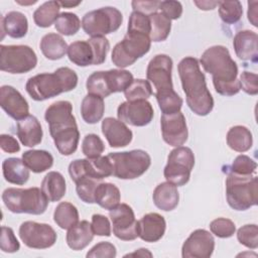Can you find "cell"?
<instances>
[{
  "mask_svg": "<svg viewBox=\"0 0 258 258\" xmlns=\"http://www.w3.org/2000/svg\"><path fill=\"white\" fill-rule=\"evenodd\" d=\"M200 61L204 70L212 75L218 94L230 97L240 92V81L237 78L238 66L226 46L214 45L207 48Z\"/></svg>",
  "mask_w": 258,
  "mask_h": 258,
  "instance_id": "1",
  "label": "cell"
},
{
  "mask_svg": "<svg viewBox=\"0 0 258 258\" xmlns=\"http://www.w3.org/2000/svg\"><path fill=\"white\" fill-rule=\"evenodd\" d=\"M44 118L49 126V133L58 152L69 156L76 152L80 132L73 115V105L69 101H56L45 110Z\"/></svg>",
  "mask_w": 258,
  "mask_h": 258,
  "instance_id": "2",
  "label": "cell"
},
{
  "mask_svg": "<svg viewBox=\"0 0 258 258\" xmlns=\"http://www.w3.org/2000/svg\"><path fill=\"white\" fill-rule=\"evenodd\" d=\"M177 71L188 108L199 116H207L214 108V99L207 87L199 60L192 56L183 57L177 66Z\"/></svg>",
  "mask_w": 258,
  "mask_h": 258,
  "instance_id": "3",
  "label": "cell"
},
{
  "mask_svg": "<svg viewBox=\"0 0 258 258\" xmlns=\"http://www.w3.org/2000/svg\"><path fill=\"white\" fill-rule=\"evenodd\" d=\"M172 59L167 54H156L148 62L146 78L155 88V97L162 114L180 111L182 99L173 90L171 72Z\"/></svg>",
  "mask_w": 258,
  "mask_h": 258,
  "instance_id": "4",
  "label": "cell"
},
{
  "mask_svg": "<svg viewBox=\"0 0 258 258\" xmlns=\"http://www.w3.org/2000/svg\"><path fill=\"white\" fill-rule=\"evenodd\" d=\"M78 85V75L68 67L58 68L53 73H43L28 79L26 92L34 101H45L74 90Z\"/></svg>",
  "mask_w": 258,
  "mask_h": 258,
  "instance_id": "5",
  "label": "cell"
},
{
  "mask_svg": "<svg viewBox=\"0 0 258 258\" xmlns=\"http://www.w3.org/2000/svg\"><path fill=\"white\" fill-rule=\"evenodd\" d=\"M5 207L14 214L41 215L46 211L48 200L38 187H8L2 194Z\"/></svg>",
  "mask_w": 258,
  "mask_h": 258,
  "instance_id": "6",
  "label": "cell"
},
{
  "mask_svg": "<svg viewBox=\"0 0 258 258\" xmlns=\"http://www.w3.org/2000/svg\"><path fill=\"white\" fill-rule=\"evenodd\" d=\"M226 198L236 211H246L258 202V178L253 175H239L227 172Z\"/></svg>",
  "mask_w": 258,
  "mask_h": 258,
  "instance_id": "7",
  "label": "cell"
},
{
  "mask_svg": "<svg viewBox=\"0 0 258 258\" xmlns=\"http://www.w3.org/2000/svg\"><path fill=\"white\" fill-rule=\"evenodd\" d=\"M133 75L126 70L113 69L93 73L86 83L88 94L102 97L103 99L114 93L124 92L133 82Z\"/></svg>",
  "mask_w": 258,
  "mask_h": 258,
  "instance_id": "8",
  "label": "cell"
},
{
  "mask_svg": "<svg viewBox=\"0 0 258 258\" xmlns=\"http://www.w3.org/2000/svg\"><path fill=\"white\" fill-rule=\"evenodd\" d=\"M107 156L112 164V175L120 179L137 178L145 173L151 164L150 155L142 149L111 152Z\"/></svg>",
  "mask_w": 258,
  "mask_h": 258,
  "instance_id": "9",
  "label": "cell"
},
{
  "mask_svg": "<svg viewBox=\"0 0 258 258\" xmlns=\"http://www.w3.org/2000/svg\"><path fill=\"white\" fill-rule=\"evenodd\" d=\"M150 46L151 39L148 35L141 32L127 31L123 39L114 46L111 59L116 67L124 69L145 55Z\"/></svg>",
  "mask_w": 258,
  "mask_h": 258,
  "instance_id": "10",
  "label": "cell"
},
{
  "mask_svg": "<svg viewBox=\"0 0 258 258\" xmlns=\"http://www.w3.org/2000/svg\"><path fill=\"white\" fill-rule=\"evenodd\" d=\"M122 22V13L117 8L108 6L87 12L82 19L81 25L88 35L97 37L115 32Z\"/></svg>",
  "mask_w": 258,
  "mask_h": 258,
  "instance_id": "11",
  "label": "cell"
},
{
  "mask_svg": "<svg viewBox=\"0 0 258 258\" xmlns=\"http://www.w3.org/2000/svg\"><path fill=\"white\" fill-rule=\"evenodd\" d=\"M37 64L34 50L23 44L0 45V70L9 74H25Z\"/></svg>",
  "mask_w": 258,
  "mask_h": 258,
  "instance_id": "12",
  "label": "cell"
},
{
  "mask_svg": "<svg viewBox=\"0 0 258 258\" xmlns=\"http://www.w3.org/2000/svg\"><path fill=\"white\" fill-rule=\"evenodd\" d=\"M195 165V155L190 148L177 146L170 151L163 170L166 181L181 186L188 182Z\"/></svg>",
  "mask_w": 258,
  "mask_h": 258,
  "instance_id": "13",
  "label": "cell"
},
{
  "mask_svg": "<svg viewBox=\"0 0 258 258\" xmlns=\"http://www.w3.org/2000/svg\"><path fill=\"white\" fill-rule=\"evenodd\" d=\"M69 173L72 180L77 183L84 177L102 180L112 175L113 169L108 156H99L97 158L73 160L69 165Z\"/></svg>",
  "mask_w": 258,
  "mask_h": 258,
  "instance_id": "14",
  "label": "cell"
},
{
  "mask_svg": "<svg viewBox=\"0 0 258 258\" xmlns=\"http://www.w3.org/2000/svg\"><path fill=\"white\" fill-rule=\"evenodd\" d=\"M19 237L24 245L32 249L50 248L57 238L50 225L33 221H26L20 225Z\"/></svg>",
  "mask_w": 258,
  "mask_h": 258,
  "instance_id": "15",
  "label": "cell"
},
{
  "mask_svg": "<svg viewBox=\"0 0 258 258\" xmlns=\"http://www.w3.org/2000/svg\"><path fill=\"white\" fill-rule=\"evenodd\" d=\"M109 217L113 225V234L120 240L132 241L139 237L138 221L132 208L127 204H118L110 210Z\"/></svg>",
  "mask_w": 258,
  "mask_h": 258,
  "instance_id": "16",
  "label": "cell"
},
{
  "mask_svg": "<svg viewBox=\"0 0 258 258\" xmlns=\"http://www.w3.org/2000/svg\"><path fill=\"white\" fill-rule=\"evenodd\" d=\"M153 115L152 105L146 100L133 102L126 101L120 104L117 109L118 120L136 127L148 125L151 122Z\"/></svg>",
  "mask_w": 258,
  "mask_h": 258,
  "instance_id": "17",
  "label": "cell"
},
{
  "mask_svg": "<svg viewBox=\"0 0 258 258\" xmlns=\"http://www.w3.org/2000/svg\"><path fill=\"white\" fill-rule=\"evenodd\" d=\"M163 140L170 146H181L188 136L184 115L178 111L171 114H162L160 118Z\"/></svg>",
  "mask_w": 258,
  "mask_h": 258,
  "instance_id": "18",
  "label": "cell"
},
{
  "mask_svg": "<svg viewBox=\"0 0 258 258\" xmlns=\"http://www.w3.org/2000/svg\"><path fill=\"white\" fill-rule=\"evenodd\" d=\"M215 249L213 235L205 229L195 230L181 247L183 258H209Z\"/></svg>",
  "mask_w": 258,
  "mask_h": 258,
  "instance_id": "19",
  "label": "cell"
},
{
  "mask_svg": "<svg viewBox=\"0 0 258 258\" xmlns=\"http://www.w3.org/2000/svg\"><path fill=\"white\" fill-rule=\"evenodd\" d=\"M0 106L14 120H21L29 114V106L25 98L12 86L4 85L0 89Z\"/></svg>",
  "mask_w": 258,
  "mask_h": 258,
  "instance_id": "20",
  "label": "cell"
},
{
  "mask_svg": "<svg viewBox=\"0 0 258 258\" xmlns=\"http://www.w3.org/2000/svg\"><path fill=\"white\" fill-rule=\"evenodd\" d=\"M102 133L113 148L127 146L133 138L132 131L122 121L107 117L102 121Z\"/></svg>",
  "mask_w": 258,
  "mask_h": 258,
  "instance_id": "21",
  "label": "cell"
},
{
  "mask_svg": "<svg viewBox=\"0 0 258 258\" xmlns=\"http://www.w3.org/2000/svg\"><path fill=\"white\" fill-rule=\"evenodd\" d=\"M236 55L245 61L256 62L258 59V35L252 30H240L233 39Z\"/></svg>",
  "mask_w": 258,
  "mask_h": 258,
  "instance_id": "22",
  "label": "cell"
},
{
  "mask_svg": "<svg viewBox=\"0 0 258 258\" xmlns=\"http://www.w3.org/2000/svg\"><path fill=\"white\" fill-rule=\"evenodd\" d=\"M165 229L166 222L157 213H148L138 221L139 238L148 243L159 241L163 237Z\"/></svg>",
  "mask_w": 258,
  "mask_h": 258,
  "instance_id": "23",
  "label": "cell"
},
{
  "mask_svg": "<svg viewBox=\"0 0 258 258\" xmlns=\"http://www.w3.org/2000/svg\"><path fill=\"white\" fill-rule=\"evenodd\" d=\"M17 136L22 145L33 147L38 145L42 140V128L36 117L28 115L27 117L17 121Z\"/></svg>",
  "mask_w": 258,
  "mask_h": 258,
  "instance_id": "24",
  "label": "cell"
},
{
  "mask_svg": "<svg viewBox=\"0 0 258 258\" xmlns=\"http://www.w3.org/2000/svg\"><path fill=\"white\" fill-rule=\"evenodd\" d=\"M1 39L5 34L12 38H22L28 30L26 16L19 11H10L5 16H1Z\"/></svg>",
  "mask_w": 258,
  "mask_h": 258,
  "instance_id": "25",
  "label": "cell"
},
{
  "mask_svg": "<svg viewBox=\"0 0 258 258\" xmlns=\"http://www.w3.org/2000/svg\"><path fill=\"white\" fill-rule=\"evenodd\" d=\"M68 56L73 63L79 67L97 64L96 51L91 39L72 42L68 48Z\"/></svg>",
  "mask_w": 258,
  "mask_h": 258,
  "instance_id": "26",
  "label": "cell"
},
{
  "mask_svg": "<svg viewBox=\"0 0 258 258\" xmlns=\"http://www.w3.org/2000/svg\"><path fill=\"white\" fill-rule=\"evenodd\" d=\"M94 235L95 234L92 230L91 224L84 220L78 222L75 226L69 229L66 236V241L71 249L79 251L86 248L92 242Z\"/></svg>",
  "mask_w": 258,
  "mask_h": 258,
  "instance_id": "27",
  "label": "cell"
},
{
  "mask_svg": "<svg viewBox=\"0 0 258 258\" xmlns=\"http://www.w3.org/2000/svg\"><path fill=\"white\" fill-rule=\"evenodd\" d=\"M154 205L162 211L169 212L174 210L179 201V194L176 185L166 181L159 183L152 195Z\"/></svg>",
  "mask_w": 258,
  "mask_h": 258,
  "instance_id": "28",
  "label": "cell"
},
{
  "mask_svg": "<svg viewBox=\"0 0 258 258\" xmlns=\"http://www.w3.org/2000/svg\"><path fill=\"white\" fill-rule=\"evenodd\" d=\"M3 176L9 183L22 185L29 178V169L23 160L18 157H9L2 163Z\"/></svg>",
  "mask_w": 258,
  "mask_h": 258,
  "instance_id": "29",
  "label": "cell"
},
{
  "mask_svg": "<svg viewBox=\"0 0 258 258\" xmlns=\"http://www.w3.org/2000/svg\"><path fill=\"white\" fill-rule=\"evenodd\" d=\"M41 190L48 202H58L67 191L66 179L58 171H49L41 181Z\"/></svg>",
  "mask_w": 258,
  "mask_h": 258,
  "instance_id": "30",
  "label": "cell"
},
{
  "mask_svg": "<svg viewBox=\"0 0 258 258\" xmlns=\"http://www.w3.org/2000/svg\"><path fill=\"white\" fill-rule=\"evenodd\" d=\"M105 104L102 97L88 94L81 104V115L83 120L88 124L98 123L104 115Z\"/></svg>",
  "mask_w": 258,
  "mask_h": 258,
  "instance_id": "31",
  "label": "cell"
},
{
  "mask_svg": "<svg viewBox=\"0 0 258 258\" xmlns=\"http://www.w3.org/2000/svg\"><path fill=\"white\" fill-rule=\"evenodd\" d=\"M39 46L42 54L50 60L60 59L68 53L69 48L66 40L56 33L45 34L41 38Z\"/></svg>",
  "mask_w": 258,
  "mask_h": 258,
  "instance_id": "32",
  "label": "cell"
},
{
  "mask_svg": "<svg viewBox=\"0 0 258 258\" xmlns=\"http://www.w3.org/2000/svg\"><path fill=\"white\" fill-rule=\"evenodd\" d=\"M228 146L237 152L248 151L253 144L251 131L242 125L233 126L229 129L226 136Z\"/></svg>",
  "mask_w": 258,
  "mask_h": 258,
  "instance_id": "33",
  "label": "cell"
},
{
  "mask_svg": "<svg viewBox=\"0 0 258 258\" xmlns=\"http://www.w3.org/2000/svg\"><path fill=\"white\" fill-rule=\"evenodd\" d=\"M22 160L28 169L35 173L43 172L53 164V156L46 150H27L22 153Z\"/></svg>",
  "mask_w": 258,
  "mask_h": 258,
  "instance_id": "34",
  "label": "cell"
},
{
  "mask_svg": "<svg viewBox=\"0 0 258 258\" xmlns=\"http://www.w3.org/2000/svg\"><path fill=\"white\" fill-rule=\"evenodd\" d=\"M119 188L111 182H100L95 190V203L105 210H112L120 204Z\"/></svg>",
  "mask_w": 258,
  "mask_h": 258,
  "instance_id": "35",
  "label": "cell"
},
{
  "mask_svg": "<svg viewBox=\"0 0 258 258\" xmlns=\"http://www.w3.org/2000/svg\"><path fill=\"white\" fill-rule=\"evenodd\" d=\"M53 221L59 228L69 230L79 222L78 209L69 202H61L54 209Z\"/></svg>",
  "mask_w": 258,
  "mask_h": 258,
  "instance_id": "36",
  "label": "cell"
},
{
  "mask_svg": "<svg viewBox=\"0 0 258 258\" xmlns=\"http://www.w3.org/2000/svg\"><path fill=\"white\" fill-rule=\"evenodd\" d=\"M60 10L58 1H47L41 4L33 13L34 23L38 27H49L57 19Z\"/></svg>",
  "mask_w": 258,
  "mask_h": 258,
  "instance_id": "37",
  "label": "cell"
},
{
  "mask_svg": "<svg viewBox=\"0 0 258 258\" xmlns=\"http://www.w3.org/2000/svg\"><path fill=\"white\" fill-rule=\"evenodd\" d=\"M149 16L150 19V39L154 42H160L165 40L171 30V20L165 17L161 12L152 13Z\"/></svg>",
  "mask_w": 258,
  "mask_h": 258,
  "instance_id": "38",
  "label": "cell"
},
{
  "mask_svg": "<svg viewBox=\"0 0 258 258\" xmlns=\"http://www.w3.org/2000/svg\"><path fill=\"white\" fill-rule=\"evenodd\" d=\"M153 94L150 83L143 79H136L124 91L125 98L128 102L147 100Z\"/></svg>",
  "mask_w": 258,
  "mask_h": 258,
  "instance_id": "39",
  "label": "cell"
},
{
  "mask_svg": "<svg viewBox=\"0 0 258 258\" xmlns=\"http://www.w3.org/2000/svg\"><path fill=\"white\" fill-rule=\"evenodd\" d=\"M219 15L223 22L227 24L237 23L243 14L240 1H219Z\"/></svg>",
  "mask_w": 258,
  "mask_h": 258,
  "instance_id": "40",
  "label": "cell"
},
{
  "mask_svg": "<svg viewBox=\"0 0 258 258\" xmlns=\"http://www.w3.org/2000/svg\"><path fill=\"white\" fill-rule=\"evenodd\" d=\"M81 20L77 14L72 12H62L54 22V27L62 35H74L81 27Z\"/></svg>",
  "mask_w": 258,
  "mask_h": 258,
  "instance_id": "41",
  "label": "cell"
},
{
  "mask_svg": "<svg viewBox=\"0 0 258 258\" xmlns=\"http://www.w3.org/2000/svg\"><path fill=\"white\" fill-rule=\"evenodd\" d=\"M100 183L99 179L92 177H84L79 180L76 184V190L78 197L87 204L95 203V190Z\"/></svg>",
  "mask_w": 258,
  "mask_h": 258,
  "instance_id": "42",
  "label": "cell"
},
{
  "mask_svg": "<svg viewBox=\"0 0 258 258\" xmlns=\"http://www.w3.org/2000/svg\"><path fill=\"white\" fill-rule=\"evenodd\" d=\"M105 150V145L103 140L94 133L87 134L82 142V151L87 156V158H97Z\"/></svg>",
  "mask_w": 258,
  "mask_h": 258,
  "instance_id": "43",
  "label": "cell"
},
{
  "mask_svg": "<svg viewBox=\"0 0 258 258\" xmlns=\"http://www.w3.org/2000/svg\"><path fill=\"white\" fill-rule=\"evenodd\" d=\"M257 163L245 154L238 155L231 166L228 167L227 172H232L239 175H252L256 172Z\"/></svg>",
  "mask_w": 258,
  "mask_h": 258,
  "instance_id": "44",
  "label": "cell"
},
{
  "mask_svg": "<svg viewBox=\"0 0 258 258\" xmlns=\"http://www.w3.org/2000/svg\"><path fill=\"white\" fill-rule=\"evenodd\" d=\"M238 241L249 249L258 247V227L255 224H247L237 231Z\"/></svg>",
  "mask_w": 258,
  "mask_h": 258,
  "instance_id": "45",
  "label": "cell"
},
{
  "mask_svg": "<svg viewBox=\"0 0 258 258\" xmlns=\"http://www.w3.org/2000/svg\"><path fill=\"white\" fill-rule=\"evenodd\" d=\"M127 31L141 32L150 37L151 26L149 16L137 11H133L129 17Z\"/></svg>",
  "mask_w": 258,
  "mask_h": 258,
  "instance_id": "46",
  "label": "cell"
},
{
  "mask_svg": "<svg viewBox=\"0 0 258 258\" xmlns=\"http://www.w3.org/2000/svg\"><path fill=\"white\" fill-rule=\"evenodd\" d=\"M210 230L219 238H230L235 234L236 226L230 219L218 218L210 223Z\"/></svg>",
  "mask_w": 258,
  "mask_h": 258,
  "instance_id": "47",
  "label": "cell"
},
{
  "mask_svg": "<svg viewBox=\"0 0 258 258\" xmlns=\"http://www.w3.org/2000/svg\"><path fill=\"white\" fill-rule=\"evenodd\" d=\"M0 248L5 253L17 252L20 248V244L13 232L9 227H1V237H0Z\"/></svg>",
  "mask_w": 258,
  "mask_h": 258,
  "instance_id": "48",
  "label": "cell"
},
{
  "mask_svg": "<svg viewBox=\"0 0 258 258\" xmlns=\"http://www.w3.org/2000/svg\"><path fill=\"white\" fill-rule=\"evenodd\" d=\"M117 255L116 247L110 242L96 244L87 254V258H114Z\"/></svg>",
  "mask_w": 258,
  "mask_h": 258,
  "instance_id": "49",
  "label": "cell"
},
{
  "mask_svg": "<svg viewBox=\"0 0 258 258\" xmlns=\"http://www.w3.org/2000/svg\"><path fill=\"white\" fill-rule=\"evenodd\" d=\"M92 230L95 235L97 236H105L110 237L111 236V224L109 222V219L101 214H95L92 216Z\"/></svg>",
  "mask_w": 258,
  "mask_h": 258,
  "instance_id": "50",
  "label": "cell"
},
{
  "mask_svg": "<svg viewBox=\"0 0 258 258\" xmlns=\"http://www.w3.org/2000/svg\"><path fill=\"white\" fill-rule=\"evenodd\" d=\"M241 89L248 95L255 96L258 94V76L252 72H243L240 76Z\"/></svg>",
  "mask_w": 258,
  "mask_h": 258,
  "instance_id": "51",
  "label": "cell"
},
{
  "mask_svg": "<svg viewBox=\"0 0 258 258\" xmlns=\"http://www.w3.org/2000/svg\"><path fill=\"white\" fill-rule=\"evenodd\" d=\"M159 10L168 19L175 20L182 14V5L178 1H160Z\"/></svg>",
  "mask_w": 258,
  "mask_h": 258,
  "instance_id": "52",
  "label": "cell"
},
{
  "mask_svg": "<svg viewBox=\"0 0 258 258\" xmlns=\"http://www.w3.org/2000/svg\"><path fill=\"white\" fill-rule=\"evenodd\" d=\"M160 1H132L131 5L133 8V11H137L140 13H143L145 15H150L152 13L157 12L159 9Z\"/></svg>",
  "mask_w": 258,
  "mask_h": 258,
  "instance_id": "53",
  "label": "cell"
},
{
  "mask_svg": "<svg viewBox=\"0 0 258 258\" xmlns=\"http://www.w3.org/2000/svg\"><path fill=\"white\" fill-rule=\"evenodd\" d=\"M0 147L4 152L7 153H16L20 150L18 141L9 134L0 135Z\"/></svg>",
  "mask_w": 258,
  "mask_h": 258,
  "instance_id": "54",
  "label": "cell"
},
{
  "mask_svg": "<svg viewBox=\"0 0 258 258\" xmlns=\"http://www.w3.org/2000/svg\"><path fill=\"white\" fill-rule=\"evenodd\" d=\"M257 1H249L248 2V20L252 23L253 26L257 27L258 26V21H257Z\"/></svg>",
  "mask_w": 258,
  "mask_h": 258,
  "instance_id": "55",
  "label": "cell"
},
{
  "mask_svg": "<svg viewBox=\"0 0 258 258\" xmlns=\"http://www.w3.org/2000/svg\"><path fill=\"white\" fill-rule=\"evenodd\" d=\"M201 10H213L219 5V1H194Z\"/></svg>",
  "mask_w": 258,
  "mask_h": 258,
  "instance_id": "56",
  "label": "cell"
},
{
  "mask_svg": "<svg viewBox=\"0 0 258 258\" xmlns=\"http://www.w3.org/2000/svg\"><path fill=\"white\" fill-rule=\"evenodd\" d=\"M124 257H152V253L145 248H140L132 253L125 254Z\"/></svg>",
  "mask_w": 258,
  "mask_h": 258,
  "instance_id": "57",
  "label": "cell"
},
{
  "mask_svg": "<svg viewBox=\"0 0 258 258\" xmlns=\"http://www.w3.org/2000/svg\"><path fill=\"white\" fill-rule=\"evenodd\" d=\"M60 7H64V8H73L76 7L78 5L81 4V1H77V2H73V1H58Z\"/></svg>",
  "mask_w": 258,
  "mask_h": 258,
  "instance_id": "58",
  "label": "cell"
},
{
  "mask_svg": "<svg viewBox=\"0 0 258 258\" xmlns=\"http://www.w3.org/2000/svg\"><path fill=\"white\" fill-rule=\"evenodd\" d=\"M18 4H21V5H30V4H35L37 1L36 0H33V1H30V2H22V1H19V0H17L16 1Z\"/></svg>",
  "mask_w": 258,
  "mask_h": 258,
  "instance_id": "59",
  "label": "cell"
},
{
  "mask_svg": "<svg viewBox=\"0 0 258 258\" xmlns=\"http://www.w3.org/2000/svg\"><path fill=\"white\" fill-rule=\"evenodd\" d=\"M243 255H253V256H255V257L257 256L255 253H250V254H249V253H241V254H239L238 256H243Z\"/></svg>",
  "mask_w": 258,
  "mask_h": 258,
  "instance_id": "60",
  "label": "cell"
}]
</instances>
